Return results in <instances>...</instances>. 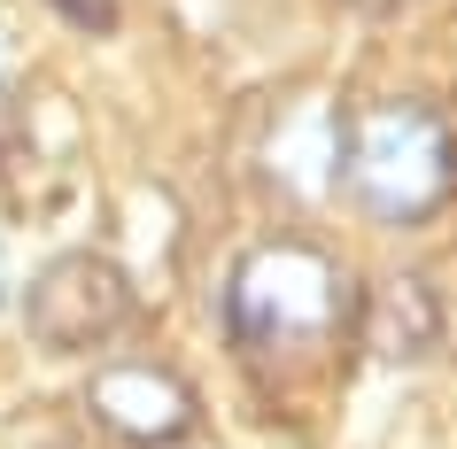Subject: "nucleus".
<instances>
[{"instance_id": "obj_1", "label": "nucleus", "mask_w": 457, "mask_h": 449, "mask_svg": "<svg viewBox=\"0 0 457 449\" xmlns=\"http://www.w3.org/2000/svg\"><path fill=\"white\" fill-rule=\"evenodd\" d=\"M349 271L326 240L311 233H264L248 240L233 271H225V333L248 364L264 372H295L326 356L349 333Z\"/></svg>"}, {"instance_id": "obj_2", "label": "nucleus", "mask_w": 457, "mask_h": 449, "mask_svg": "<svg viewBox=\"0 0 457 449\" xmlns=\"http://www.w3.org/2000/svg\"><path fill=\"white\" fill-rule=\"evenodd\" d=\"M334 163L372 225L419 233L457 210V109L434 94H380L334 132Z\"/></svg>"}, {"instance_id": "obj_3", "label": "nucleus", "mask_w": 457, "mask_h": 449, "mask_svg": "<svg viewBox=\"0 0 457 449\" xmlns=\"http://www.w3.org/2000/svg\"><path fill=\"white\" fill-rule=\"evenodd\" d=\"M24 333L47 356H101L117 349L132 318H140V295H132V271L101 248H62L31 271L24 287Z\"/></svg>"}, {"instance_id": "obj_4", "label": "nucleus", "mask_w": 457, "mask_h": 449, "mask_svg": "<svg viewBox=\"0 0 457 449\" xmlns=\"http://www.w3.org/2000/svg\"><path fill=\"white\" fill-rule=\"evenodd\" d=\"M86 419L124 449H187L202 434V387L163 356H101L86 379Z\"/></svg>"}, {"instance_id": "obj_5", "label": "nucleus", "mask_w": 457, "mask_h": 449, "mask_svg": "<svg viewBox=\"0 0 457 449\" xmlns=\"http://www.w3.org/2000/svg\"><path fill=\"white\" fill-rule=\"evenodd\" d=\"M349 333L372 364L419 372L450 349V295H442L434 271H380L372 287L349 295Z\"/></svg>"}, {"instance_id": "obj_6", "label": "nucleus", "mask_w": 457, "mask_h": 449, "mask_svg": "<svg viewBox=\"0 0 457 449\" xmlns=\"http://www.w3.org/2000/svg\"><path fill=\"white\" fill-rule=\"evenodd\" d=\"M47 8H54L71 31H86V39H109V31H117V16H124L117 0H47Z\"/></svg>"}, {"instance_id": "obj_7", "label": "nucleus", "mask_w": 457, "mask_h": 449, "mask_svg": "<svg viewBox=\"0 0 457 449\" xmlns=\"http://www.w3.org/2000/svg\"><path fill=\"white\" fill-rule=\"evenodd\" d=\"M16 132H24V86L0 78V170H8V155H16Z\"/></svg>"}, {"instance_id": "obj_8", "label": "nucleus", "mask_w": 457, "mask_h": 449, "mask_svg": "<svg viewBox=\"0 0 457 449\" xmlns=\"http://www.w3.org/2000/svg\"><path fill=\"white\" fill-rule=\"evenodd\" d=\"M341 8H349V16H372V24H387V16H403L411 0H341Z\"/></svg>"}, {"instance_id": "obj_9", "label": "nucleus", "mask_w": 457, "mask_h": 449, "mask_svg": "<svg viewBox=\"0 0 457 449\" xmlns=\"http://www.w3.org/2000/svg\"><path fill=\"white\" fill-rule=\"evenodd\" d=\"M31 449H86L78 434H47V442H31Z\"/></svg>"}]
</instances>
